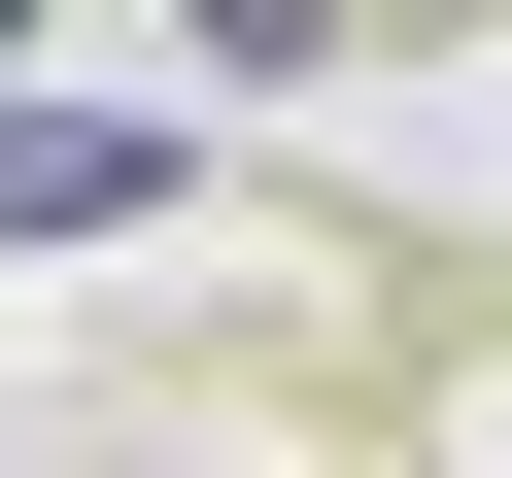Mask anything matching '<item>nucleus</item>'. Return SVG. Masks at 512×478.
<instances>
[{
	"label": "nucleus",
	"mask_w": 512,
	"mask_h": 478,
	"mask_svg": "<svg viewBox=\"0 0 512 478\" xmlns=\"http://www.w3.org/2000/svg\"><path fill=\"white\" fill-rule=\"evenodd\" d=\"M171 205V103H0V239H137Z\"/></svg>",
	"instance_id": "nucleus-1"
},
{
	"label": "nucleus",
	"mask_w": 512,
	"mask_h": 478,
	"mask_svg": "<svg viewBox=\"0 0 512 478\" xmlns=\"http://www.w3.org/2000/svg\"><path fill=\"white\" fill-rule=\"evenodd\" d=\"M342 35H376V0H342Z\"/></svg>",
	"instance_id": "nucleus-4"
},
{
	"label": "nucleus",
	"mask_w": 512,
	"mask_h": 478,
	"mask_svg": "<svg viewBox=\"0 0 512 478\" xmlns=\"http://www.w3.org/2000/svg\"><path fill=\"white\" fill-rule=\"evenodd\" d=\"M0 35H35V0H0Z\"/></svg>",
	"instance_id": "nucleus-3"
},
{
	"label": "nucleus",
	"mask_w": 512,
	"mask_h": 478,
	"mask_svg": "<svg viewBox=\"0 0 512 478\" xmlns=\"http://www.w3.org/2000/svg\"><path fill=\"white\" fill-rule=\"evenodd\" d=\"M171 35H205V69H308V35H342V0H171Z\"/></svg>",
	"instance_id": "nucleus-2"
}]
</instances>
